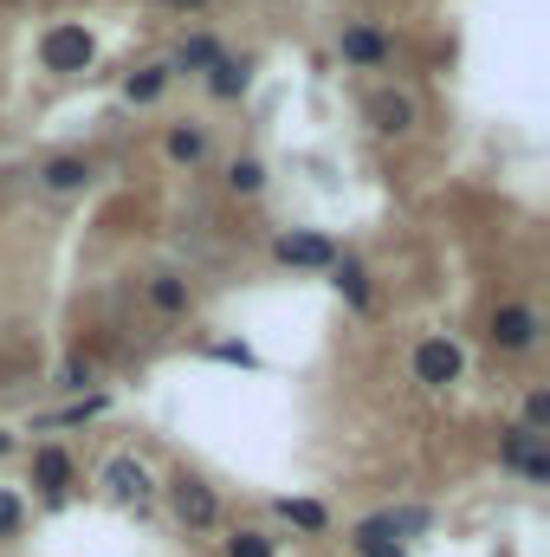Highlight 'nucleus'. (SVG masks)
I'll return each instance as SVG.
<instances>
[{"mask_svg":"<svg viewBox=\"0 0 550 557\" xmlns=\"http://www.w3.org/2000/svg\"><path fill=\"white\" fill-rule=\"evenodd\" d=\"M98 59V39H91V26H78V20H59V26H46V39H39V65L46 72H85Z\"/></svg>","mask_w":550,"mask_h":557,"instance_id":"obj_1","label":"nucleus"},{"mask_svg":"<svg viewBox=\"0 0 550 557\" xmlns=\"http://www.w3.org/2000/svg\"><path fill=\"white\" fill-rule=\"evenodd\" d=\"M460 370H466V357H460L453 337H421V344H414V383L447 389V383H460Z\"/></svg>","mask_w":550,"mask_h":557,"instance_id":"obj_2","label":"nucleus"},{"mask_svg":"<svg viewBox=\"0 0 550 557\" xmlns=\"http://www.w3.org/2000/svg\"><path fill=\"white\" fill-rule=\"evenodd\" d=\"M168 499H175V519H182L188 532H214V525H221V499H214V486H208V480L182 473V480L168 486Z\"/></svg>","mask_w":550,"mask_h":557,"instance_id":"obj_3","label":"nucleus"},{"mask_svg":"<svg viewBox=\"0 0 550 557\" xmlns=\"http://www.w3.org/2000/svg\"><path fill=\"white\" fill-rule=\"evenodd\" d=\"M363 117H370V131H383V137H409L414 131V98L396 91V85H376V91L363 98Z\"/></svg>","mask_w":550,"mask_h":557,"instance_id":"obj_4","label":"nucleus"},{"mask_svg":"<svg viewBox=\"0 0 550 557\" xmlns=\"http://www.w3.org/2000/svg\"><path fill=\"white\" fill-rule=\"evenodd\" d=\"M486 337H492V350L518 357V350H532V344H538V311H532V305H499Z\"/></svg>","mask_w":550,"mask_h":557,"instance_id":"obj_5","label":"nucleus"},{"mask_svg":"<svg viewBox=\"0 0 550 557\" xmlns=\"http://www.w3.org/2000/svg\"><path fill=\"white\" fill-rule=\"evenodd\" d=\"M538 441H545V434H532V428H512V434L499 441V460H505L512 473H525V480H538V486H545V480H550V454L538 447Z\"/></svg>","mask_w":550,"mask_h":557,"instance_id":"obj_6","label":"nucleus"},{"mask_svg":"<svg viewBox=\"0 0 550 557\" xmlns=\"http://www.w3.org/2000/svg\"><path fill=\"white\" fill-rule=\"evenodd\" d=\"M104 493H111L117 506H149V473H142V460L117 454V460L104 467Z\"/></svg>","mask_w":550,"mask_h":557,"instance_id":"obj_7","label":"nucleus"},{"mask_svg":"<svg viewBox=\"0 0 550 557\" xmlns=\"http://www.w3.org/2000/svg\"><path fill=\"white\" fill-rule=\"evenodd\" d=\"M273 253L285 267H337V247H330L324 234H285Z\"/></svg>","mask_w":550,"mask_h":557,"instance_id":"obj_8","label":"nucleus"},{"mask_svg":"<svg viewBox=\"0 0 550 557\" xmlns=\"http://www.w3.org/2000/svg\"><path fill=\"white\" fill-rule=\"evenodd\" d=\"M33 486H39L46 499H59V493L72 486V454H65V447H39V454H33Z\"/></svg>","mask_w":550,"mask_h":557,"instance_id":"obj_9","label":"nucleus"},{"mask_svg":"<svg viewBox=\"0 0 550 557\" xmlns=\"http://www.w3.org/2000/svg\"><path fill=\"white\" fill-rule=\"evenodd\" d=\"M337 46H343V59H350V65H383V59H389V39H383L376 26H343V39H337Z\"/></svg>","mask_w":550,"mask_h":557,"instance_id":"obj_10","label":"nucleus"},{"mask_svg":"<svg viewBox=\"0 0 550 557\" xmlns=\"http://www.w3.org/2000/svg\"><path fill=\"white\" fill-rule=\"evenodd\" d=\"M39 182H46L52 195H72V188L91 182V162H85V156H52V162L39 169Z\"/></svg>","mask_w":550,"mask_h":557,"instance_id":"obj_11","label":"nucleus"},{"mask_svg":"<svg viewBox=\"0 0 550 557\" xmlns=\"http://www.w3.org/2000/svg\"><path fill=\"white\" fill-rule=\"evenodd\" d=\"M149 305H155L162 318H182V311H188V278L155 273V278H149Z\"/></svg>","mask_w":550,"mask_h":557,"instance_id":"obj_12","label":"nucleus"},{"mask_svg":"<svg viewBox=\"0 0 550 557\" xmlns=\"http://www.w3.org/2000/svg\"><path fill=\"white\" fill-rule=\"evenodd\" d=\"M214 59H221V46H214L208 33H195V39H182V46H175V65H168V72H208Z\"/></svg>","mask_w":550,"mask_h":557,"instance_id":"obj_13","label":"nucleus"},{"mask_svg":"<svg viewBox=\"0 0 550 557\" xmlns=\"http://www.w3.org/2000/svg\"><path fill=\"white\" fill-rule=\"evenodd\" d=\"M162 91H168V65H142V72H130V85H124L130 104H155Z\"/></svg>","mask_w":550,"mask_h":557,"instance_id":"obj_14","label":"nucleus"},{"mask_svg":"<svg viewBox=\"0 0 550 557\" xmlns=\"http://www.w3.org/2000/svg\"><path fill=\"white\" fill-rule=\"evenodd\" d=\"M208 91H214V98H240V91H247V65H234V59L221 52V59L208 65Z\"/></svg>","mask_w":550,"mask_h":557,"instance_id":"obj_15","label":"nucleus"},{"mask_svg":"<svg viewBox=\"0 0 550 557\" xmlns=\"http://www.w3.org/2000/svg\"><path fill=\"white\" fill-rule=\"evenodd\" d=\"M201 156H208V137H201L195 124H175V131H168V162H188V169H195Z\"/></svg>","mask_w":550,"mask_h":557,"instance_id":"obj_16","label":"nucleus"},{"mask_svg":"<svg viewBox=\"0 0 550 557\" xmlns=\"http://www.w3.org/2000/svg\"><path fill=\"white\" fill-rule=\"evenodd\" d=\"M330 273H337V292H343V298H350L357 311L370 305V278H363V267H357V260H337Z\"/></svg>","mask_w":550,"mask_h":557,"instance_id":"obj_17","label":"nucleus"},{"mask_svg":"<svg viewBox=\"0 0 550 557\" xmlns=\"http://www.w3.org/2000/svg\"><path fill=\"white\" fill-rule=\"evenodd\" d=\"M227 188H234V195H260V188H266V169L247 156V162H234V169H227Z\"/></svg>","mask_w":550,"mask_h":557,"instance_id":"obj_18","label":"nucleus"},{"mask_svg":"<svg viewBox=\"0 0 550 557\" xmlns=\"http://www.w3.org/2000/svg\"><path fill=\"white\" fill-rule=\"evenodd\" d=\"M278 512H285L291 525H304V532H324V506H317V499H278Z\"/></svg>","mask_w":550,"mask_h":557,"instance_id":"obj_19","label":"nucleus"},{"mask_svg":"<svg viewBox=\"0 0 550 557\" xmlns=\"http://www.w3.org/2000/svg\"><path fill=\"white\" fill-rule=\"evenodd\" d=\"M20 525H26V499H20V493H7V486H0V539H13V532H20Z\"/></svg>","mask_w":550,"mask_h":557,"instance_id":"obj_20","label":"nucleus"},{"mask_svg":"<svg viewBox=\"0 0 550 557\" xmlns=\"http://www.w3.org/2000/svg\"><path fill=\"white\" fill-rule=\"evenodd\" d=\"M227 557H273V539L266 532H234L227 539Z\"/></svg>","mask_w":550,"mask_h":557,"instance_id":"obj_21","label":"nucleus"},{"mask_svg":"<svg viewBox=\"0 0 550 557\" xmlns=\"http://www.w3.org/2000/svg\"><path fill=\"white\" fill-rule=\"evenodd\" d=\"M518 428H532V434L550 428V389H532V396H525V421H518Z\"/></svg>","mask_w":550,"mask_h":557,"instance_id":"obj_22","label":"nucleus"},{"mask_svg":"<svg viewBox=\"0 0 550 557\" xmlns=\"http://www.w3.org/2000/svg\"><path fill=\"white\" fill-rule=\"evenodd\" d=\"M85 383H91V363H65L59 370V389H85Z\"/></svg>","mask_w":550,"mask_h":557,"instance_id":"obj_23","label":"nucleus"},{"mask_svg":"<svg viewBox=\"0 0 550 557\" xmlns=\"http://www.w3.org/2000/svg\"><path fill=\"white\" fill-rule=\"evenodd\" d=\"M214 357H227V363H253V350H247V344H214Z\"/></svg>","mask_w":550,"mask_h":557,"instance_id":"obj_24","label":"nucleus"},{"mask_svg":"<svg viewBox=\"0 0 550 557\" xmlns=\"http://www.w3.org/2000/svg\"><path fill=\"white\" fill-rule=\"evenodd\" d=\"M162 7H175V13H201L208 0H162Z\"/></svg>","mask_w":550,"mask_h":557,"instance_id":"obj_25","label":"nucleus"},{"mask_svg":"<svg viewBox=\"0 0 550 557\" xmlns=\"http://www.w3.org/2000/svg\"><path fill=\"white\" fill-rule=\"evenodd\" d=\"M363 557H402V545H370Z\"/></svg>","mask_w":550,"mask_h":557,"instance_id":"obj_26","label":"nucleus"},{"mask_svg":"<svg viewBox=\"0 0 550 557\" xmlns=\"http://www.w3.org/2000/svg\"><path fill=\"white\" fill-rule=\"evenodd\" d=\"M7 447H13V441H7V434H0V454H7Z\"/></svg>","mask_w":550,"mask_h":557,"instance_id":"obj_27","label":"nucleus"}]
</instances>
